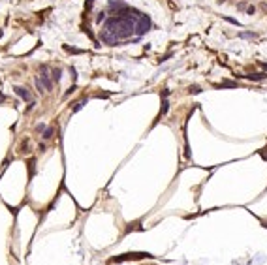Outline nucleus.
I'll use <instances>...</instances> for the list:
<instances>
[{
  "label": "nucleus",
  "instance_id": "1",
  "mask_svg": "<svg viewBox=\"0 0 267 265\" xmlns=\"http://www.w3.org/2000/svg\"><path fill=\"white\" fill-rule=\"evenodd\" d=\"M139 17V12L132 8H124L121 12H117L115 17H109L102 28V42L117 45L122 40H128L136 34V21Z\"/></svg>",
  "mask_w": 267,
  "mask_h": 265
},
{
  "label": "nucleus",
  "instance_id": "2",
  "mask_svg": "<svg viewBox=\"0 0 267 265\" xmlns=\"http://www.w3.org/2000/svg\"><path fill=\"white\" fill-rule=\"evenodd\" d=\"M149 28H151V19H149V15L139 13V17H137V21H136V34L137 36H143L145 32H149Z\"/></svg>",
  "mask_w": 267,
  "mask_h": 265
},
{
  "label": "nucleus",
  "instance_id": "3",
  "mask_svg": "<svg viewBox=\"0 0 267 265\" xmlns=\"http://www.w3.org/2000/svg\"><path fill=\"white\" fill-rule=\"evenodd\" d=\"M40 75H42V77H40V83H42V86L45 90H53V77H51L49 75V70H47V66H42V70H40Z\"/></svg>",
  "mask_w": 267,
  "mask_h": 265
},
{
  "label": "nucleus",
  "instance_id": "4",
  "mask_svg": "<svg viewBox=\"0 0 267 265\" xmlns=\"http://www.w3.org/2000/svg\"><path fill=\"white\" fill-rule=\"evenodd\" d=\"M15 92L21 96L23 100H27V102L32 100V96H30V90H28V89H23V86H15Z\"/></svg>",
  "mask_w": 267,
  "mask_h": 265
},
{
  "label": "nucleus",
  "instance_id": "5",
  "mask_svg": "<svg viewBox=\"0 0 267 265\" xmlns=\"http://www.w3.org/2000/svg\"><path fill=\"white\" fill-rule=\"evenodd\" d=\"M124 8H126V4L121 2V0H117V2H115V0H111V2H109V9H119V12H121V9H124Z\"/></svg>",
  "mask_w": 267,
  "mask_h": 265
},
{
  "label": "nucleus",
  "instance_id": "6",
  "mask_svg": "<svg viewBox=\"0 0 267 265\" xmlns=\"http://www.w3.org/2000/svg\"><path fill=\"white\" fill-rule=\"evenodd\" d=\"M60 73H62V72H60L58 68H55L53 72H51V77H53V81H55V83H58V81H60Z\"/></svg>",
  "mask_w": 267,
  "mask_h": 265
},
{
  "label": "nucleus",
  "instance_id": "7",
  "mask_svg": "<svg viewBox=\"0 0 267 265\" xmlns=\"http://www.w3.org/2000/svg\"><path fill=\"white\" fill-rule=\"evenodd\" d=\"M245 77H248V79H252V81H261L265 77V73H252V75H245Z\"/></svg>",
  "mask_w": 267,
  "mask_h": 265
},
{
  "label": "nucleus",
  "instance_id": "8",
  "mask_svg": "<svg viewBox=\"0 0 267 265\" xmlns=\"http://www.w3.org/2000/svg\"><path fill=\"white\" fill-rule=\"evenodd\" d=\"M239 38H246V40H254L256 38V34L252 32V34H250V32H241L239 34Z\"/></svg>",
  "mask_w": 267,
  "mask_h": 265
},
{
  "label": "nucleus",
  "instance_id": "9",
  "mask_svg": "<svg viewBox=\"0 0 267 265\" xmlns=\"http://www.w3.org/2000/svg\"><path fill=\"white\" fill-rule=\"evenodd\" d=\"M104 19H105V13H104V12H100V13H98V17H96V23H102Z\"/></svg>",
  "mask_w": 267,
  "mask_h": 265
},
{
  "label": "nucleus",
  "instance_id": "10",
  "mask_svg": "<svg viewBox=\"0 0 267 265\" xmlns=\"http://www.w3.org/2000/svg\"><path fill=\"white\" fill-rule=\"evenodd\" d=\"M246 13H248V15H254V13H256V8H254V6H248V8H246Z\"/></svg>",
  "mask_w": 267,
  "mask_h": 265
},
{
  "label": "nucleus",
  "instance_id": "11",
  "mask_svg": "<svg viewBox=\"0 0 267 265\" xmlns=\"http://www.w3.org/2000/svg\"><path fill=\"white\" fill-rule=\"evenodd\" d=\"M237 8H239V9H246L248 6H246V2H239V4H237Z\"/></svg>",
  "mask_w": 267,
  "mask_h": 265
},
{
  "label": "nucleus",
  "instance_id": "12",
  "mask_svg": "<svg viewBox=\"0 0 267 265\" xmlns=\"http://www.w3.org/2000/svg\"><path fill=\"white\" fill-rule=\"evenodd\" d=\"M222 86H235V83H232V81H224Z\"/></svg>",
  "mask_w": 267,
  "mask_h": 265
},
{
  "label": "nucleus",
  "instance_id": "13",
  "mask_svg": "<svg viewBox=\"0 0 267 265\" xmlns=\"http://www.w3.org/2000/svg\"><path fill=\"white\" fill-rule=\"evenodd\" d=\"M83 104H85V102H79V104H75V107H74V109H75V111L81 109V107H83Z\"/></svg>",
  "mask_w": 267,
  "mask_h": 265
},
{
  "label": "nucleus",
  "instance_id": "14",
  "mask_svg": "<svg viewBox=\"0 0 267 265\" xmlns=\"http://www.w3.org/2000/svg\"><path fill=\"white\" fill-rule=\"evenodd\" d=\"M51 134H53V130H47V132H45V135H43V137H45V139H49V137H51Z\"/></svg>",
  "mask_w": 267,
  "mask_h": 265
}]
</instances>
